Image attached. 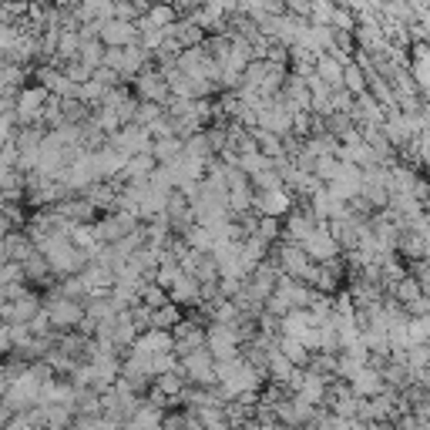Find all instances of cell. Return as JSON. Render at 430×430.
<instances>
[{"label":"cell","instance_id":"obj_1","mask_svg":"<svg viewBox=\"0 0 430 430\" xmlns=\"http://www.w3.org/2000/svg\"><path fill=\"white\" fill-rule=\"evenodd\" d=\"M47 316H51L54 326H74V322L84 320V306H77L71 296H61V292H58V299L51 303Z\"/></svg>","mask_w":430,"mask_h":430},{"label":"cell","instance_id":"obj_2","mask_svg":"<svg viewBox=\"0 0 430 430\" xmlns=\"http://www.w3.org/2000/svg\"><path fill=\"white\" fill-rule=\"evenodd\" d=\"M111 145H118L122 152L135 155V152H145L148 148V128L145 124H124L122 131H115V138H111Z\"/></svg>","mask_w":430,"mask_h":430},{"label":"cell","instance_id":"obj_3","mask_svg":"<svg viewBox=\"0 0 430 430\" xmlns=\"http://www.w3.org/2000/svg\"><path fill=\"white\" fill-rule=\"evenodd\" d=\"M135 37H138L135 24H128L124 17L105 20V27H101V41H105L107 47H128V44H135Z\"/></svg>","mask_w":430,"mask_h":430},{"label":"cell","instance_id":"obj_4","mask_svg":"<svg viewBox=\"0 0 430 430\" xmlns=\"http://www.w3.org/2000/svg\"><path fill=\"white\" fill-rule=\"evenodd\" d=\"M303 249H306L313 259H333L339 246H337V239H333L326 229H313L306 239H303Z\"/></svg>","mask_w":430,"mask_h":430},{"label":"cell","instance_id":"obj_5","mask_svg":"<svg viewBox=\"0 0 430 430\" xmlns=\"http://www.w3.org/2000/svg\"><path fill=\"white\" fill-rule=\"evenodd\" d=\"M37 313H41L37 299L24 292V296H17V299H11V303H7V309H4V320H7V322H31Z\"/></svg>","mask_w":430,"mask_h":430},{"label":"cell","instance_id":"obj_6","mask_svg":"<svg viewBox=\"0 0 430 430\" xmlns=\"http://www.w3.org/2000/svg\"><path fill=\"white\" fill-rule=\"evenodd\" d=\"M41 105H47V88H31V91H24L20 94V118L27 122L34 115H44Z\"/></svg>","mask_w":430,"mask_h":430},{"label":"cell","instance_id":"obj_7","mask_svg":"<svg viewBox=\"0 0 430 430\" xmlns=\"http://www.w3.org/2000/svg\"><path fill=\"white\" fill-rule=\"evenodd\" d=\"M171 296H175L178 303H199V296H202L199 279H192V276H178L175 282H171Z\"/></svg>","mask_w":430,"mask_h":430},{"label":"cell","instance_id":"obj_8","mask_svg":"<svg viewBox=\"0 0 430 430\" xmlns=\"http://www.w3.org/2000/svg\"><path fill=\"white\" fill-rule=\"evenodd\" d=\"M138 91L145 101H165L169 98V84L162 81V74H145L138 81Z\"/></svg>","mask_w":430,"mask_h":430},{"label":"cell","instance_id":"obj_9","mask_svg":"<svg viewBox=\"0 0 430 430\" xmlns=\"http://www.w3.org/2000/svg\"><path fill=\"white\" fill-rule=\"evenodd\" d=\"M152 171H155V162H152V155L148 152L131 155L128 165H124V175H128V178H145V175H152Z\"/></svg>","mask_w":430,"mask_h":430},{"label":"cell","instance_id":"obj_10","mask_svg":"<svg viewBox=\"0 0 430 430\" xmlns=\"http://www.w3.org/2000/svg\"><path fill=\"white\" fill-rule=\"evenodd\" d=\"M316 67H320V77L326 81V84H333L337 88L339 81L346 77V71H343V64L337 61V58H326V54H320V61H316Z\"/></svg>","mask_w":430,"mask_h":430},{"label":"cell","instance_id":"obj_11","mask_svg":"<svg viewBox=\"0 0 430 430\" xmlns=\"http://www.w3.org/2000/svg\"><path fill=\"white\" fill-rule=\"evenodd\" d=\"M259 205L266 209V215L282 212V209H286V195H282V188H262Z\"/></svg>","mask_w":430,"mask_h":430},{"label":"cell","instance_id":"obj_12","mask_svg":"<svg viewBox=\"0 0 430 430\" xmlns=\"http://www.w3.org/2000/svg\"><path fill=\"white\" fill-rule=\"evenodd\" d=\"M299 397L306 400V403H316V400H322V377H316V373H309L306 380H299Z\"/></svg>","mask_w":430,"mask_h":430},{"label":"cell","instance_id":"obj_13","mask_svg":"<svg viewBox=\"0 0 430 430\" xmlns=\"http://www.w3.org/2000/svg\"><path fill=\"white\" fill-rule=\"evenodd\" d=\"M353 390L356 393H377L380 390V373H373V370H360L353 377Z\"/></svg>","mask_w":430,"mask_h":430},{"label":"cell","instance_id":"obj_14","mask_svg":"<svg viewBox=\"0 0 430 430\" xmlns=\"http://www.w3.org/2000/svg\"><path fill=\"white\" fill-rule=\"evenodd\" d=\"M141 296H145V303H148V309H162L169 306V296H165V286L158 282V286H148V289H141Z\"/></svg>","mask_w":430,"mask_h":430},{"label":"cell","instance_id":"obj_15","mask_svg":"<svg viewBox=\"0 0 430 430\" xmlns=\"http://www.w3.org/2000/svg\"><path fill=\"white\" fill-rule=\"evenodd\" d=\"M158 386H162V393H178L182 390V373H162Z\"/></svg>","mask_w":430,"mask_h":430},{"label":"cell","instance_id":"obj_16","mask_svg":"<svg viewBox=\"0 0 430 430\" xmlns=\"http://www.w3.org/2000/svg\"><path fill=\"white\" fill-rule=\"evenodd\" d=\"M417 296H420V286H417L414 279H407V282H400V299H403V303H414Z\"/></svg>","mask_w":430,"mask_h":430},{"label":"cell","instance_id":"obj_17","mask_svg":"<svg viewBox=\"0 0 430 430\" xmlns=\"http://www.w3.org/2000/svg\"><path fill=\"white\" fill-rule=\"evenodd\" d=\"M343 81H346V84H350V88H353L356 94L363 91V74H360L356 67H350V71H346V77H343Z\"/></svg>","mask_w":430,"mask_h":430},{"label":"cell","instance_id":"obj_18","mask_svg":"<svg viewBox=\"0 0 430 430\" xmlns=\"http://www.w3.org/2000/svg\"><path fill=\"white\" fill-rule=\"evenodd\" d=\"M88 199H91L94 205H107V202L115 199V192H107V188H101V185H98V192H88Z\"/></svg>","mask_w":430,"mask_h":430},{"label":"cell","instance_id":"obj_19","mask_svg":"<svg viewBox=\"0 0 430 430\" xmlns=\"http://www.w3.org/2000/svg\"><path fill=\"white\" fill-rule=\"evenodd\" d=\"M333 27H343V31H350V27H353V17L346 14V11H333Z\"/></svg>","mask_w":430,"mask_h":430}]
</instances>
